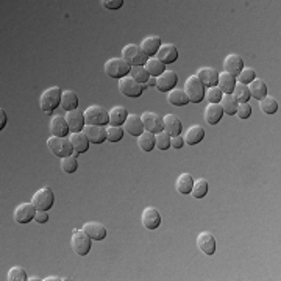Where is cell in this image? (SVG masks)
I'll return each instance as SVG.
<instances>
[{
  "label": "cell",
  "instance_id": "cell-1",
  "mask_svg": "<svg viewBox=\"0 0 281 281\" xmlns=\"http://www.w3.org/2000/svg\"><path fill=\"white\" fill-rule=\"evenodd\" d=\"M47 147L50 150V153H53L55 156H69L73 153V147L69 138L66 136H50L47 139Z\"/></svg>",
  "mask_w": 281,
  "mask_h": 281
},
{
  "label": "cell",
  "instance_id": "cell-2",
  "mask_svg": "<svg viewBox=\"0 0 281 281\" xmlns=\"http://www.w3.org/2000/svg\"><path fill=\"white\" fill-rule=\"evenodd\" d=\"M61 94H63V91L58 86L46 89L41 94V99H39L41 109L44 112H53V109H56L61 105Z\"/></svg>",
  "mask_w": 281,
  "mask_h": 281
},
{
  "label": "cell",
  "instance_id": "cell-3",
  "mask_svg": "<svg viewBox=\"0 0 281 281\" xmlns=\"http://www.w3.org/2000/svg\"><path fill=\"white\" fill-rule=\"evenodd\" d=\"M83 116H85L86 125H100V127H105L106 124H109L108 111L103 106H99V105L88 106L83 111Z\"/></svg>",
  "mask_w": 281,
  "mask_h": 281
},
{
  "label": "cell",
  "instance_id": "cell-4",
  "mask_svg": "<svg viewBox=\"0 0 281 281\" xmlns=\"http://www.w3.org/2000/svg\"><path fill=\"white\" fill-rule=\"evenodd\" d=\"M91 237L86 234V231L82 230H72V236H70V246L72 250L77 253L78 256H86L91 252Z\"/></svg>",
  "mask_w": 281,
  "mask_h": 281
},
{
  "label": "cell",
  "instance_id": "cell-5",
  "mask_svg": "<svg viewBox=\"0 0 281 281\" xmlns=\"http://www.w3.org/2000/svg\"><path fill=\"white\" fill-rule=\"evenodd\" d=\"M187 99H189L191 103H200L205 99V86L203 83L195 77V75H191L189 78L184 82V89Z\"/></svg>",
  "mask_w": 281,
  "mask_h": 281
},
{
  "label": "cell",
  "instance_id": "cell-6",
  "mask_svg": "<svg viewBox=\"0 0 281 281\" xmlns=\"http://www.w3.org/2000/svg\"><path fill=\"white\" fill-rule=\"evenodd\" d=\"M31 203L36 211H49L55 203V194L50 187H41L31 197Z\"/></svg>",
  "mask_w": 281,
  "mask_h": 281
},
{
  "label": "cell",
  "instance_id": "cell-7",
  "mask_svg": "<svg viewBox=\"0 0 281 281\" xmlns=\"http://www.w3.org/2000/svg\"><path fill=\"white\" fill-rule=\"evenodd\" d=\"M131 66L124 58H111L105 63V72L111 78H124L130 73Z\"/></svg>",
  "mask_w": 281,
  "mask_h": 281
},
{
  "label": "cell",
  "instance_id": "cell-8",
  "mask_svg": "<svg viewBox=\"0 0 281 281\" xmlns=\"http://www.w3.org/2000/svg\"><path fill=\"white\" fill-rule=\"evenodd\" d=\"M122 58L130 66H144L148 60V56L142 52L141 46L136 44H128L122 49Z\"/></svg>",
  "mask_w": 281,
  "mask_h": 281
},
{
  "label": "cell",
  "instance_id": "cell-9",
  "mask_svg": "<svg viewBox=\"0 0 281 281\" xmlns=\"http://www.w3.org/2000/svg\"><path fill=\"white\" fill-rule=\"evenodd\" d=\"M119 91L124 94L125 97H141V94L144 92V88L141 83H138L136 80H133L130 77V75H127V77L121 78L119 80Z\"/></svg>",
  "mask_w": 281,
  "mask_h": 281
},
{
  "label": "cell",
  "instance_id": "cell-10",
  "mask_svg": "<svg viewBox=\"0 0 281 281\" xmlns=\"http://www.w3.org/2000/svg\"><path fill=\"white\" fill-rule=\"evenodd\" d=\"M141 121H142V125H144L145 131H150V133H153V135L163 131V117L158 116L156 112L145 111L144 114L141 116Z\"/></svg>",
  "mask_w": 281,
  "mask_h": 281
},
{
  "label": "cell",
  "instance_id": "cell-11",
  "mask_svg": "<svg viewBox=\"0 0 281 281\" xmlns=\"http://www.w3.org/2000/svg\"><path fill=\"white\" fill-rule=\"evenodd\" d=\"M141 222L144 225V228L147 230H156L161 223V216H159V211L153 206H147V208L142 211V216H141Z\"/></svg>",
  "mask_w": 281,
  "mask_h": 281
},
{
  "label": "cell",
  "instance_id": "cell-12",
  "mask_svg": "<svg viewBox=\"0 0 281 281\" xmlns=\"http://www.w3.org/2000/svg\"><path fill=\"white\" fill-rule=\"evenodd\" d=\"M66 122L69 125V130L72 133H78V131H83L86 122H85V116L83 112L77 108V109H72V111H66Z\"/></svg>",
  "mask_w": 281,
  "mask_h": 281
},
{
  "label": "cell",
  "instance_id": "cell-13",
  "mask_svg": "<svg viewBox=\"0 0 281 281\" xmlns=\"http://www.w3.org/2000/svg\"><path fill=\"white\" fill-rule=\"evenodd\" d=\"M177 82H178L177 72H174V70H164L159 75V77H156V88L161 92H167V91L175 89Z\"/></svg>",
  "mask_w": 281,
  "mask_h": 281
},
{
  "label": "cell",
  "instance_id": "cell-14",
  "mask_svg": "<svg viewBox=\"0 0 281 281\" xmlns=\"http://www.w3.org/2000/svg\"><path fill=\"white\" fill-rule=\"evenodd\" d=\"M197 247L205 255H208V256L214 255V252H216V237L208 231L200 233L197 236Z\"/></svg>",
  "mask_w": 281,
  "mask_h": 281
},
{
  "label": "cell",
  "instance_id": "cell-15",
  "mask_svg": "<svg viewBox=\"0 0 281 281\" xmlns=\"http://www.w3.org/2000/svg\"><path fill=\"white\" fill-rule=\"evenodd\" d=\"M36 214V208L33 206V203H21L14 210V219L19 223H28L30 220L34 219Z\"/></svg>",
  "mask_w": 281,
  "mask_h": 281
},
{
  "label": "cell",
  "instance_id": "cell-16",
  "mask_svg": "<svg viewBox=\"0 0 281 281\" xmlns=\"http://www.w3.org/2000/svg\"><path fill=\"white\" fill-rule=\"evenodd\" d=\"M156 58L163 64H172L178 58V49L174 44H161V47L156 53Z\"/></svg>",
  "mask_w": 281,
  "mask_h": 281
},
{
  "label": "cell",
  "instance_id": "cell-17",
  "mask_svg": "<svg viewBox=\"0 0 281 281\" xmlns=\"http://www.w3.org/2000/svg\"><path fill=\"white\" fill-rule=\"evenodd\" d=\"M83 133L91 144H102L103 141H106V128L100 125H85Z\"/></svg>",
  "mask_w": 281,
  "mask_h": 281
},
{
  "label": "cell",
  "instance_id": "cell-18",
  "mask_svg": "<svg viewBox=\"0 0 281 281\" xmlns=\"http://www.w3.org/2000/svg\"><path fill=\"white\" fill-rule=\"evenodd\" d=\"M195 77L203 83L205 88H211V86H217L219 72L213 67H202L197 70Z\"/></svg>",
  "mask_w": 281,
  "mask_h": 281
},
{
  "label": "cell",
  "instance_id": "cell-19",
  "mask_svg": "<svg viewBox=\"0 0 281 281\" xmlns=\"http://www.w3.org/2000/svg\"><path fill=\"white\" fill-rule=\"evenodd\" d=\"M223 67H225V72L233 75V77L236 78L237 75L240 73V70L244 69V60L240 58L239 55L231 53V55H228L227 58L223 60Z\"/></svg>",
  "mask_w": 281,
  "mask_h": 281
},
{
  "label": "cell",
  "instance_id": "cell-20",
  "mask_svg": "<svg viewBox=\"0 0 281 281\" xmlns=\"http://www.w3.org/2000/svg\"><path fill=\"white\" fill-rule=\"evenodd\" d=\"M163 130L169 136H178L181 135V130H183L181 121L174 114H166L163 117Z\"/></svg>",
  "mask_w": 281,
  "mask_h": 281
},
{
  "label": "cell",
  "instance_id": "cell-21",
  "mask_svg": "<svg viewBox=\"0 0 281 281\" xmlns=\"http://www.w3.org/2000/svg\"><path fill=\"white\" fill-rule=\"evenodd\" d=\"M70 142H72V147H73V155H80V153H85L86 150L89 148V139L86 138V135L83 131H78V133H72L69 136Z\"/></svg>",
  "mask_w": 281,
  "mask_h": 281
},
{
  "label": "cell",
  "instance_id": "cell-22",
  "mask_svg": "<svg viewBox=\"0 0 281 281\" xmlns=\"http://www.w3.org/2000/svg\"><path fill=\"white\" fill-rule=\"evenodd\" d=\"M49 130H50L52 136H66L70 131L64 116H53L49 124Z\"/></svg>",
  "mask_w": 281,
  "mask_h": 281
},
{
  "label": "cell",
  "instance_id": "cell-23",
  "mask_svg": "<svg viewBox=\"0 0 281 281\" xmlns=\"http://www.w3.org/2000/svg\"><path fill=\"white\" fill-rule=\"evenodd\" d=\"M83 230L92 240H103L106 236V228L99 222H86L83 225Z\"/></svg>",
  "mask_w": 281,
  "mask_h": 281
},
{
  "label": "cell",
  "instance_id": "cell-24",
  "mask_svg": "<svg viewBox=\"0 0 281 281\" xmlns=\"http://www.w3.org/2000/svg\"><path fill=\"white\" fill-rule=\"evenodd\" d=\"M159 47H161V37L159 36H148L141 43V49L148 56V58H153V56H156Z\"/></svg>",
  "mask_w": 281,
  "mask_h": 281
},
{
  "label": "cell",
  "instance_id": "cell-25",
  "mask_svg": "<svg viewBox=\"0 0 281 281\" xmlns=\"http://www.w3.org/2000/svg\"><path fill=\"white\" fill-rule=\"evenodd\" d=\"M122 128H125V131L131 136H139L142 131H144V125H142V121L138 114H128L125 124L122 125Z\"/></svg>",
  "mask_w": 281,
  "mask_h": 281
},
{
  "label": "cell",
  "instance_id": "cell-26",
  "mask_svg": "<svg viewBox=\"0 0 281 281\" xmlns=\"http://www.w3.org/2000/svg\"><path fill=\"white\" fill-rule=\"evenodd\" d=\"M222 116H223V111L220 103H210L205 109V121L210 125H216L217 122H220Z\"/></svg>",
  "mask_w": 281,
  "mask_h": 281
},
{
  "label": "cell",
  "instance_id": "cell-27",
  "mask_svg": "<svg viewBox=\"0 0 281 281\" xmlns=\"http://www.w3.org/2000/svg\"><path fill=\"white\" fill-rule=\"evenodd\" d=\"M64 111H72L77 109L78 106V96L75 94V91L72 89H66L61 94V105H60Z\"/></svg>",
  "mask_w": 281,
  "mask_h": 281
},
{
  "label": "cell",
  "instance_id": "cell-28",
  "mask_svg": "<svg viewBox=\"0 0 281 281\" xmlns=\"http://www.w3.org/2000/svg\"><path fill=\"white\" fill-rule=\"evenodd\" d=\"M247 86H249V91H250V97H253L256 100H261V99H264L267 96V85L261 78H255Z\"/></svg>",
  "mask_w": 281,
  "mask_h": 281
},
{
  "label": "cell",
  "instance_id": "cell-29",
  "mask_svg": "<svg viewBox=\"0 0 281 281\" xmlns=\"http://www.w3.org/2000/svg\"><path fill=\"white\" fill-rule=\"evenodd\" d=\"M108 114H109V125L122 127L128 117V111L124 106H114L111 111H108Z\"/></svg>",
  "mask_w": 281,
  "mask_h": 281
},
{
  "label": "cell",
  "instance_id": "cell-30",
  "mask_svg": "<svg viewBox=\"0 0 281 281\" xmlns=\"http://www.w3.org/2000/svg\"><path fill=\"white\" fill-rule=\"evenodd\" d=\"M203 138H205V130L200 125H192L189 130L186 131V135H184L183 139H184V144L195 145L200 141H203Z\"/></svg>",
  "mask_w": 281,
  "mask_h": 281
},
{
  "label": "cell",
  "instance_id": "cell-31",
  "mask_svg": "<svg viewBox=\"0 0 281 281\" xmlns=\"http://www.w3.org/2000/svg\"><path fill=\"white\" fill-rule=\"evenodd\" d=\"M236 85V78L233 75L227 73V72H222L219 73V80H217V88L223 92V94H231Z\"/></svg>",
  "mask_w": 281,
  "mask_h": 281
},
{
  "label": "cell",
  "instance_id": "cell-32",
  "mask_svg": "<svg viewBox=\"0 0 281 281\" xmlns=\"http://www.w3.org/2000/svg\"><path fill=\"white\" fill-rule=\"evenodd\" d=\"M167 100H169V103L174 105V106H184V105L189 103V99H187L186 92L183 89H172V91H169Z\"/></svg>",
  "mask_w": 281,
  "mask_h": 281
},
{
  "label": "cell",
  "instance_id": "cell-33",
  "mask_svg": "<svg viewBox=\"0 0 281 281\" xmlns=\"http://www.w3.org/2000/svg\"><path fill=\"white\" fill-rule=\"evenodd\" d=\"M192 184H194V178L191 174H181L177 180V191L183 195L191 194L192 191Z\"/></svg>",
  "mask_w": 281,
  "mask_h": 281
},
{
  "label": "cell",
  "instance_id": "cell-34",
  "mask_svg": "<svg viewBox=\"0 0 281 281\" xmlns=\"http://www.w3.org/2000/svg\"><path fill=\"white\" fill-rule=\"evenodd\" d=\"M166 64H163L156 56H153V58H148L147 60V63L144 64V67H145V70L148 72V75L150 77H159V75L166 70V67H164Z\"/></svg>",
  "mask_w": 281,
  "mask_h": 281
},
{
  "label": "cell",
  "instance_id": "cell-35",
  "mask_svg": "<svg viewBox=\"0 0 281 281\" xmlns=\"http://www.w3.org/2000/svg\"><path fill=\"white\" fill-rule=\"evenodd\" d=\"M138 145L141 150H144V152H152L155 147V135L144 130L138 136Z\"/></svg>",
  "mask_w": 281,
  "mask_h": 281
},
{
  "label": "cell",
  "instance_id": "cell-36",
  "mask_svg": "<svg viewBox=\"0 0 281 281\" xmlns=\"http://www.w3.org/2000/svg\"><path fill=\"white\" fill-rule=\"evenodd\" d=\"M231 96L234 97V100L237 103H244V102H249L250 99V91H249V86L247 85H242L239 82H236L234 85V89L231 92Z\"/></svg>",
  "mask_w": 281,
  "mask_h": 281
},
{
  "label": "cell",
  "instance_id": "cell-37",
  "mask_svg": "<svg viewBox=\"0 0 281 281\" xmlns=\"http://www.w3.org/2000/svg\"><path fill=\"white\" fill-rule=\"evenodd\" d=\"M220 106H222V111L225 114H236V108H237V102L234 100V97L231 94H223L222 99H220Z\"/></svg>",
  "mask_w": 281,
  "mask_h": 281
},
{
  "label": "cell",
  "instance_id": "cell-38",
  "mask_svg": "<svg viewBox=\"0 0 281 281\" xmlns=\"http://www.w3.org/2000/svg\"><path fill=\"white\" fill-rule=\"evenodd\" d=\"M259 109L264 112V114H275L278 111V102L276 99L270 97V96H266L264 99L259 100Z\"/></svg>",
  "mask_w": 281,
  "mask_h": 281
},
{
  "label": "cell",
  "instance_id": "cell-39",
  "mask_svg": "<svg viewBox=\"0 0 281 281\" xmlns=\"http://www.w3.org/2000/svg\"><path fill=\"white\" fill-rule=\"evenodd\" d=\"M61 169H63V172L66 174H73V172H77V169H78V163H77V155H69V156H64L61 158V163H60Z\"/></svg>",
  "mask_w": 281,
  "mask_h": 281
},
{
  "label": "cell",
  "instance_id": "cell-40",
  "mask_svg": "<svg viewBox=\"0 0 281 281\" xmlns=\"http://www.w3.org/2000/svg\"><path fill=\"white\" fill-rule=\"evenodd\" d=\"M130 77L133 78V80H136L138 83L144 85V83L150 78V75H148V72L145 70L144 66H131Z\"/></svg>",
  "mask_w": 281,
  "mask_h": 281
},
{
  "label": "cell",
  "instance_id": "cell-41",
  "mask_svg": "<svg viewBox=\"0 0 281 281\" xmlns=\"http://www.w3.org/2000/svg\"><path fill=\"white\" fill-rule=\"evenodd\" d=\"M191 194H192L194 198H203L206 194H208V181L203 180V178L194 181Z\"/></svg>",
  "mask_w": 281,
  "mask_h": 281
},
{
  "label": "cell",
  "instance_id": "cell-42",
  "mask_svg": "<svg viewBox=\"0 0 281 281\" xmlns=\"http://www.w3.org/2000/svg\"><path fill=\"white\" fill-rule=\"evenodd\" d=\"M105 128H106V139L109 142H119L124 138V128L122 127L108 125Z\"/></svg>",
  "mask_w": 281,
  "mask_h": 281
},
{
  "label": "cell",
  "instance_id": "cell-43",
  "mask_svg": "<svg viewBox=\"0 0 281 281\" xmlns=\"http://www.w3.org/2000/svg\"><path fill=\"white\" fill-rule=\"evenodd\" d=\"M7 279H10V281H27L28 276H27V272H25L24 267L16 266V267H11V269L8 270Z\"/></svg>",
  "mask_w": 281,
  "mask_h": 281
},
{
  "label": "cell",
  "instance_id": "cell-44",
  "mask_svg": "<svg viewBox=\"0 0 281 281\" xmlns=\"http://www.w3.org/2000/svg\"><path fill=\"white\" fill-rule=\"evenodd\" d=\"M255 78H256V72H255L252 67H244V69L240 70V73L236 77V82H239V83H242V85H249V83H252Z\"/></svg>",
  "mask_w": 281,
  "mask_h": 281
},
{
  "label": "cell",
  "instance_id": "cell-45",
  "mask_svg": "<svg viewBox=\"0 0 281 281\" xmlns=\"http://www.w3.org/2000/svg\"><path fill=\"white\" fill-rule=\"evenodd\" d=\"M155 147L159 150H167L171 147V136H169L164 130L155 135Z\"/></svg>",
  "mask_w": 281,
  "mask_h": 281
},
{
  "label": "cell",
  "instance_id": "cell-46",
  "mask_svg": "<svg viewBox=\"0 0 281 281\" xmlns=\"http://www.w3.org/2000/svg\"><path fill=\"white\" fill-rule=\"evenodd\" d=\"M222 96H223V92L217 86H211V88H208L205 91V99L208 100L210 103H219Z\"/></svg>",
  "mask_w": 281,
  "mask_h": 281
},
{
  "label": "cell",
  "instance_id": "cell-47",
  "mask_svg": "<svg viewBox=\"0 0 281 281\" xmlns=\"http://www.w3.org/2000/svg\"><path fill=\"white\" fill-rule=\"evenodd\" d=\"M252 114V106L249 102H244V103H237V108H236V116L239 119H247L250 117Z\"/></svg>",
  "mask_w": 281,
  "mask_h": 281
},
{
  "label": "cell",
  "instance_id": "cell-48",
  "mask_svg": "<svg viewBox=\"0 0 281 281\" xmlns=\"http://www.w3.org/2000/svg\"><path fill=\"white\" fill-rule=\"evenodd\" d=\"M102 5L108 10H119L124 5V0H103Z\"/></svg>",
  "mask_w": 281,
  "mask_h": 281
},
{
  "label": "cell",
  "instance_id": "cell-49",
  "mask_svg": "<svg viewBox=\"0 0 281 281\" xmlns=\"http://www.w3.org/2000/svg\"><path fill=\"white\" fill-rule=\"evenodd\" d=\"M184 145V139L178 135V136H171V147H174V148H181Z\"/></svg>",
  "mask_w": 281,
  "mask_h": 281
},
{
  "label": "cell",
  "instance_id": "cell-50",
  "mask_svg": "<svg viewBox=\"0 0 281 281\" xmlns=\"http://www.w3.org/2000/svg\"><path fill=\"white\" fill-rule=\"evenodd\" d=\"M34 220H36L37 223H46V222L49 220V214H47V211H36V214H34Z\"/></svg>",
  "mask_w": 281,
  "mask_h": 281
},
{
  "label": "cell",
  "instance_id": "cell-51",
  "mask_svg": "<svg viewBox=\"0 0 281 281\" xmlns=\"http://www.w3.org/2000/svg\"><path fill=\"white\" fill-rule=\"evenodd\" d=\"M5 125H7V112L4 111V108L0 109V128H5Z\"/></svg>",
  "mask_w": 281,
  "mask_h": 281
},
{
  "label": "cell",
  "instance_id": "cell-52",
  "mask_svg": "<svg viewBox=\"0 0 281 281\" xmlns=\"http://www.w3.org/2000/svg\"><path fill=\"white\" fill-rule=\"evenodd\" d=\"M153 86H156V78H155V77H150V78L142 85L144 89H145V88H153Z\"/></svg>",
  "mask_w": 281,
  "mask_h": 281
},
{
  "label": "cell",
  "instance_id": "cell-53",
  "mask_svg": "<svg viewBox=\"0 0 281 281\" xmlns=\"http://www.w3.org/2000/svg\"><path fill=\"white\" fill-rule=\"evenodd\" d=\"M46 281H60V279H63V278H58V276H49V278H44Z\"/></svg>",
  "mask_w": 281,
  "mask_h": 281
}]
</instances>
